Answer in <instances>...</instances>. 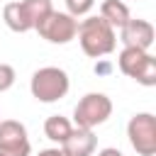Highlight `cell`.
<instances>
[{"label": "cell", "mask_w": 156, "mask_h": 156, "mask_svg": "<svg viewBox=\"0 0 156 156\" xmlns=\"http://www.w3.org/2000/svg\"><path fill=\"white\" fill-rule=\"evenodd\" d=\"M76 37H78V44H80L83 54L90 56V58L110 56L117 46V29H112L100 15L98 17H85L78 24Z\"/></svg>", "instance_id": "cell-1"}, {"label": "cell", "mask_w": 156, "mask_h": 156, "mask_svg": "<svg viewBox=\"0 0 156 156\" xmlns=\"http://www.w3.org/2000/svg\"><path fill=\"white\" fill-rule=\"evenodd\" d=\"M68 88H71V78L58 66H41L32 73L29 80V90L39 102H58L61 98H66Z\"/></svg>", "instance_id": "cell-2"}, {"label": "cell", "mask_w": 156, "mask_h": 156, "mask_svg": "<svg viewBox=\"0 0 156 156\" xmlns=\"http://www.w3.org/2000/svg\"><path fill=\"white\" fill-rule=\"evenodd\" d=\"M117 68L127 78L136 80L144 88H154L156 85V58L144 49L124 46L119 51V56H117Z\"/></svg>", "instance_id": "cell-3"}, {"label": "cell", "mask_w": 156, "mask_h": 156, "mask_svg": "<svg viewBox=\"0 0 156 156\" xmlns=\"http://www.w3.org/2000/svg\"><path fill=\"white\" fill-rule=\"evenodd\" d=\"M112 115V100L105 93H85L73 107V127L95 129L105 124Z\"/></svg>", "instance_id": "cell-4"}, {"label": "cell", "mask_w": 156, "mask_h": 156, "mask_svg": "<svg viewBox=\"0 0 156 156\" xmlns=\"http://www.w3.org/2000/svg\"><path fill=\"white\" fill-rule=\"evenodd\" d=\"M127 139L139 156L156 154V117L151 112H136L127 122Z\"/></svg>", "instance_id": "cell-5"}, {"label": "cell", "mask_w": 156, "mask_h": 156, "mask_svg": "<svg viewBox=\"0 0 156 156\" xmlns=\"http://www.w3.org/2000/svg\"><path fill=\"white\" fill-rule=\"evenodd\" d=\"M34 32H39L41 39H46L49 44H68L76 39V32H78V20L68 12H58V10H51L37 27Z\"/></svg>", "instance_id": "cell-6"}, {"label": "cell", "mask_w": 156, "mask_h": 156, "mask_svg": "<svg viewBox=\"0 0 156 156\" xmlns=\"http://www.w3.org/2000/svg\"><path fill=\"white\" fill-rule=\"evenodd\" d=\"M32 144L27 127L17 119H0V156H29Z\"/></svg>", "instance_id": "cell-7"}, {"label": "cell", "mask_w": 156, "mask_h": 156, "mask_svg": "<svg viewBox=\"0 0 156 156\" xmlns=\"http://www.w3.org/2000/svg\"><path fill=\"white\" fill-rule=\"evenodd\" d=\"M154 39H156V29H154V24L149 20H139V17L134 20V17H129L127 24L119 27V41L124 46H134V49L149 51L151 44H154Z\"/></svg>", "instance_id": "cell-8"}, {"label": "cell", "mask_w": 156, "mask_h": 156, "mask_svg": "<svg viewBox=\"0 0 156 156\" xmlns=\"http://www.w3.org/2000/svg\"><path fill=\"white\" fill-rule=\"evenodd\" d=\"M98 149V136L93 134V129H83V127H73L71 134L61 141V151L66 156H93Z\"/></svg>", "instance_id": "cell-9"}, {"label": "cell", "mask_w": 156, "mask_h": 156, "mask_svg": "<svg viewBox=\"0 0 156 156\" xmlns=\"http://www.w3.org/2000/svg\"><path fill=\"white\" fill-rule=\"evenodd\" d=\"M100 17H102L112 29H119V27L127 24V20L132 17V12H129L127 2H122V0H102V5H100Z\"/></svg>", "instance_id": "cell-10"}, {"label": "cell", "mask_w": 156, "mask_h": 156, "mask_svg": "<svg viewBox=\"0 0 156 156\" xmlns=\"http://www.w3.org/2000/svg\"><path fill=\"white\" fill-rule=\"evenodd\" d=\"M2 20H5V24H7L12 32H17V34H24V32L32 29V22L27 20V15H24L20 0L7 2V5L2 7Z\"/></svg>", "instance_id": "cell-11"}, {"label": "cell", "mask_w": 156, "mask_h": 156, "mask_svg": "<svg viewBox=\"0 0 156 156\" xmlns=\"http://www.w3.org/2000/svg\"><path fill=\"white\" fill-rule=\"evenodd\" d=\"M71 129H73V124H71V119L63 117V115H51V117H46V122H44V134H46V139H51V141L58 144V146H61V141L71 134Z\"/></svg>", "instance_id": "cell-12"}, {"label": "cell", "mask_w": 156, "mask_h": 156, "mask_svg": "<svg viewBox=\"0 0 156 156\" xmlns=\"http://www.w3.org/2000/svg\"><path fill=\"white\" fill-rule=\"evenodd\" d=\"M22 2V10H24V15H27V20L32 22V29L54 10V5H51V0H20Z\"/></svg>", "instance_id": "cell-13"}, {"label": "cell", "mask_w": 156, "mask_h": 156, "mask_svg": "<svg viewBox=\"0 0 156 156\" xmlns=\"http://www.w3.org/2000/svg\"><path fill=\"white\" fill-rule=\"evenodd\" d=\"M93 5H95V0H66V12L78 20V17L88 15L93 10Z\"/></svg>", "instance_id": "cell-14"}, {"label": "cell", "mask_w": 156, "mask_h": 156, "mask_svg": "<svg viewBox=\"0 0 156 156\" xmlns=\"http://www.w3.org/2000/svg\"><path fill=\"white\" fill-rule=\"evenodd\" d=\"M15 68L10 66V63H0V93H5V90H10L12 85H15Z\"/></svg>", "instance_id": "cell-15"}, {"label": "cell", "mask_w": 156, "mask_h": 156, "mask_svg": "<svg viewBox=\"0 0 156 156\" xmlns=\"http://www.w3.org/2000/svg\"><path fill=\"white\" fill-rule=\"evenodd\" d=\"M98 156H124V154H122L119 149H115V146H107V149H100Z\"/></svg>", "instance_id": "cell-16"}, {"label": "cell", "mask_w": 156, "mask_h": 156, "mask_svg": "<svg viewBox=\"0 0 156 156\" xmlns=\"http://www.w3.org/2000/svg\"><path fill=\"white\" fill-rule=\"evenodd\" d=\"M37 156H66L61 149H44V151H39Z\"/></svg>", "instance_id": "cell-17"}]
</instances>
